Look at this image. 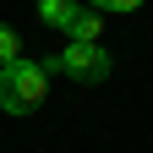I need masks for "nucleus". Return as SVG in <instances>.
Instances as JSON below:
<instances>
[{
	"label": "nucleus",
	"mask_w": 153,
	"mask_h": 153,
	"mask_svg": "<svg viewBox=\"0 0 153 153\" xmlns=\"http://www.w3.org/2000/svg\"><path fill=\"white\" fill-rule=\"evenodd\" d=\"M49 93V60H16L0 71V109L6 115H33Z\"/></svg>",
	"instance_id": "f257e3e1"
},
{
	"label": "nucleus",
	"mask_w": 153,
	"mask_h": 153,
	"mask_svg": "<svg viewBox=\"0 0 153 153\" xmlns=\"http://www.w3.org/2000/svg\"><path fill=\"white\" fill-rule=\"evenodd\" d=\"M49 71H66L76 82H104L109 76V49L104 44H66L60 60H49Z\"/></svg>",
	"instance_id": "f03ea898"
},
{
	"label": "nucleus",
	"mask_w": 153,
	"mask_h": 153,
	"mask_svg": "<svg viewBox=\"0 0 153 153\" xmlns=\"http://www.w3.org/2000/svg\"><path fill=\"white\" fill-rule=\"evenodd\" d=\"M66 38H71V44H99V38H104V11H76L66 22Z\"/></svg>",
	"instance_id": "7ed1b4c3"
},
{
	"label": "nucleus",
	"mask_w": 153,
	"mask_h": 153,
	"mask_svg": "<svg viewBox=\"0 0 153 153\" xmlns=\"http://www.w3.org/2000/svg\"><path fill=\"white\" fill-rule=\"evenodd\" d=\"M76 11H82L76 0H38V16H44L49 27H60V33H66V22H71Z\"/></svg>",
	"instance_id": "20e7f679"
},
{
	"label": "nucleus",
	"mask_w": 153,
	"mask_h": 153,
	"mask_svg": "<svg viewBox=\"0 0 153 153\" xmlns=\"http://www.w3.org/2000/svg\"><path fill=\"white\" fill-rule=\"evenodd\" d=\"M22 60V38H16V27L0 22V66H16Z\"/></svg>",
	"instance_id": "39448f33"
},
{
	"label": "nucleus",
	"mask_w": 153,
	"mask_h": 153,
	"mask_svg": "<svg viewBox=\"0 0 153 153\" xmlns=\"http://www.w3.org/2000/svg\"><path fill=\"white\" fill-rule=\"evenodd\" d=\"M88 6H93V11H137L142 0H88Z\"/></svg>",
	"instance_id": "423d86ee"
}]
</instances>
